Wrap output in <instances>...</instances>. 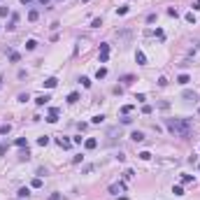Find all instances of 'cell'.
<instances>
[{
  "mask_svg": "<svg viewBox=\"0 0 200 200\" xmlns=\"http://www.w3.org/2000/svg\"><path fill=\"white\" fill-rule=\"evenodd\" d=\"M17 147H28V142H26V137H19V140H17Z\"/></svg>",
  "mask_w": 200,
  "mask_h": 200,
  "instance_id": "24",
  "label": "cell"
},
{
  "mask_svg": "<svg viewBox=\"0 0 200 200\" xmlns=\"http://www.w3.org/2000/svg\"><path fill=\"white\" fill-rule=\"evenodd\" d=\"M198 168H200V165H198Z\"/></svg>",
  "mask_w": 200,
  "mask_h": 200,
  "instance_id": "40",
  "label": "cell"
},
{
  "mask_svg": "<svg viewBox=\"0 0 200 200\" xmlns=\"http://www.w3.org/2000/svg\"><path fill=\"white\" fill-rule=\"evenodd\" d=\"M184 100L193 103V100H195V91H184Z\"/></svg>",
  "mask_w": 200,
  "mask_h": 200,
  "instance_id": "11",
  "label": "cell"
},
{
  "mask_svg": "<svg viewBox=\"0 0 200 200\" xmlns=\"http://www.w3.org/2000/svg\"><path fill=\"white\" fill-rule=\"evenodd\" d=\"M56 144H58V147H63V149H70V147H72V142H70V140H65V137H58V140H56Z\"/></svg>",
  "mask_w": 200,
  "mask_h": 200,
  "instance_id": "6",
  "label": "cell"
},
{
  "mask_svg": "<svg viewBox=\"0 0 200 200\" xmlns=\"http://www.w3.org/2000/svg\"><path fill=\"white\" fill-rule=\"evenodd\" d=\"M103 119H105L103 114H98V116H93V123H103Z\"/></svg>",
  "mask_w": 200,
  "mask_h": 200,
  "instance_id": "32",
  "label": "cell"
},
{
  "mask_svg": "<svg viewBox=\"0 0 200 200\" xmlns=\"http://www.w3.org/2000/svg\"><path fill=\"white\" fill-rule=\"evenodd\" d=\"M49 100H51L49 96H37V98H35V103H37V105H47Z\"/></svg>",
  "mask_w": 200,
  "mask_h": 200,
  "instance_id": "14",
  "label": "cell"
},
{
  "mask_svg": "<svg viewBox=\"0 0 200 200\" xmlns=\"http://www.w3.org/2000/svg\"><path fill=\"white\" fill-rule=\"evenodd\" d=\"M17 23H19V14H12V19H9V26H7V30H14V28H17Z\"/></svg>",
  "mask_w": 200,
  "mask_h": 200,
  "instance_id": "7",
  "label": "cell"
},
{
  "mask_svg": "<svg viewBox=\"0 0 200 200\" xmlns=\"http://www.w3.org/2000/svg\"><path fill=\"white\" fill-rule=\"evenodd\" d=\"M107 58H109V44H100V63H107Z\"/></svg>",
  "mask_w": 200,
  "mask_h": 200,
  "instance_id": "2",
  "label": "cell"
},
{
  "mask_svg": "<svg viewBox=\"0 0 200 200\" xmlns=\"http://www.w3.org/2000/svg\"><path fill=\"white\" fill-rule=\"evenodd\" d=\"M47 121H49V123H56V121H58V109H56V107H51V109H49Z\"/></svg>",
  "mask_w": 200,
  "mask_h": 200,
  "instance_id": "3",
  "label": "cell"
},
{
  "mask_svg": "<svg viewBox=\"0 0 200 200\" xmlns=\"http://www.w3.org/2000/svg\"><path fill=\"white\" fill-rule=\"evenodd\" d=\"M79 100V93H70L68 96V103H77Z\"/></svg>",
  "mask_w": 200,
  "mask_h": 200,
  "instance_id": "23",
  "label": "cell"
},
{
  "mask_svg": "<svg viewBox=\"0 0 200 200\" xmlns=\"http://www.w3.org/2000/svg\"><path fill=\"white\" fill-rule=\"evenodd\" d=\"M9 61L17 63V61H19V54H17V51H12V54H9Z\"/></svg>",
  "mask_w": 200,
  "mask_h": 200,
  "instance_id": "28",
  "label": "cell"
},
{
  "mask_svg": "<svg viewBox=\"0 0 200 200\" xmlns=\"http://www.w3.org/2000/svg\"><path fill=\"white\" fill-rule=\"evenodd\" d=\"M133 79H135L133 75H126V77H121V82H126V84H128V82H133Z\"/></svg>",
  "mask_w": 200,
  "mask_h": 200,
  "instance_id": "33",
  "label": "cell"
},
{
  "mask_svg": "<svg viewBox=\"0 0 200 200\" xmlns=\"http://www.w3.org/2000/svg\"><path fill=\"white\" fill-rule=\"evenodd\" d=\"M35 47H37V42H35V40H28V42H26V49H28V51H33Z\"/></svg>",
  "mask_w": 200,
  "mask_h": 200,
  "instance_id": "21",
  "label": "cell"
},
{
  "mask_svg": "<svg viewBox=\"0 0 200 200\" xmlns=\"http://www.w3.org/2000/svg\"><path fill=\"white\" fill-rule=\"evenodd\" d=\"M177 82H179L182 86H186V84L191 82V77H189V75H179V77H177Z\"/></svg>",
  "mask_w": 200,
  "mask_h": 200,
  "instance_id": "13",
  "label": "cell"
},
{
  "mask_svg": "<svg viewBox=\"0 0 200 200\" xmlns=\"http://www.w3.org/2000/svg\"><path fill=\"white\" fill-rule=\"evenodd\" d=\"M0 82H2V79H0Z\"/></svg>",
  "mask_w": 200,
  "mask_h": 200,
  "instance_id": "39",
  "label": "cell"
},
{
  "mask_svg": "<svg viewBox=\"0 0 200 200\" xmlns=\"http://www.w3.org/2000/svg\"><path fill=\"white\" fill-rule=\"evenodd\" d=\"M28 193H30V191H28V189H19V193H17V195H19V198H26Z\"/></svg>",
  "mask_w": 200,
  "mask_h": 200,
  "instance_id": "26",
  "label": "cell"
},
{
  "mask_svg": "<svg viewBox=\"0 0 200 200\" xmlns=\"http://www.w3.org/2000/svg\"><path fill=\"white\" fill-rule=\"evenodd\" d=\"M37 144H40V147H47V144H49V137H47V135H42V137L37 140Z\"/></svg>",
  "mask_w": 200,
  "mask_h": 200,
  "instance_id": "19",
  "label": "cell"
},
{
  "mask_svg": "<svg viewBox=\"0 0 200 200\" xmlns=\"http://www.w3.org/2000/svg\"><path fill=\"white\" fill-rule=\"evenodd\" d=\"M121 191H126V186H123L121 182H119V184H112V186H109V193H121Z\"/></svg>",
  "mask_w": 200,
  "mask_h": 200,
  "instance_id": "5",
  "label": "cell"
},
{
  "mask_svg": "<svg viewBox=\"0 0 200 200\" xmlns=\"http://www.w3.org/2000/svg\"><path fill=\"white\" fill-rule=\"evenodd\" d=\"M96 77H98V79H105V77H107V68H98Z\"/></svg>",
  "mask_w": 200,
  "mask_h": 200,
  "instance_id": "16",
  "label": "cell"
},
{
  "mask_svg": "<svg viewBox=\"0 0 200 200\" xmlns=\"http://www.w3.org/2000/svg\"><path fill=\"white\" fill-rule=\"evenodd\" d=\"M165 126H168V131L174 133L177 137H189V135L193 133V123H191V119H168Z\"/></svg>",
  "mask_w": 200,
  "mask_h": 200,
  "instance_id": "1",
  "label": "cell"
},
{
  "mask_svg": "<svg viewBox=\"0 0 200 200\" xmlns=\"http://www.w3.org/2000/svg\"><path fill=\"white\" fill-rule=\"evenodd\" d=\"M30 186H33V189H42V179H40V177H35Z\"/></svg>",
  "mask_w": 200,
  "mask_h": 200,
  "instance_id": "17",
  "label": "cell"
},
{
  "mask_svg": "<svg viewBox=\"0 0 200 200\" xmlns=\"http://www.w3.org/2000/svg\"><path fill=\"white\" fill-rule=\"evenodd\" d=\"M79 82H82V86H84V88H91V79H88V77H82Z\"/></svg>",
  "mask_w": 200,
  "mask_h": 200,
  "instance_id": "20",
  "label": "cell"
},
{
  "mask_svg": "<svg viewBox=\"0 0 200 200\" xmlns=\"http://www.w3.org/2000/svg\"><path fill=\"white\" fill-rule=\"evenodd\" d=\"M7 14H9V9H7V7H0V17H7Z\"/></svg>",
  "mask_w": 200,
  "mask_h": 200,
  "instance_id": "34",
  "label": "cell"
},
{
  "mask_svg": "<svg viewBox=\"0 0 200 200\" xmlns=\"http://www.w3.org/2000/svg\"><path fill=\"white\" fill-rule=\"evenodd\" d=\"M182 182H184V184H189V182H193V177H191V174H184Z\"/></svg>",
  "mask_w": 200,
  "mask_h": 200,
  "instance_id": "30",
  "label": "cell"
},
{
  "mask_svg": "<svg viewBox=\"0 0 200 200\" xmlns=\"http://www.w3.org/2000/svg\"><path fill=\"white\" fill-rule=\"evenodd\" d=\"M186 21H189V23H195V14H193V12H189V14H186Z\"/></svg>",
  "mask_w": 200,
  "mask_h": 200,
  "instance_id": "25",
  "label": "cell"
},
{
  "mask_svg": "<svg viewBox=\"0 0 200 200\" xmlns=\"http://www.w3.org/2000/svg\"><path fill=\"white\" fill-rule=\"evenodd\" d=\"M133 112V105H123L121 107V114H131Z\"/></svg>",
  "mask_w": 200,
  "mask_h": 200,
  "instance_id": "22",
  "label": "cell"
},
{
  "mask_svg": "<svg viewBox=\"0 0 200 200\" xmlns=\"http://www.w3.org/2000/svg\"><path fill=\"white\" fill-rule=\"evenodd\" d=\"M135 61H137L140 65H147V56H144L142 51H137V54H135Z\"/></svg>",
  "mask_w": 200,
  "mask_h": 200,
  "instance_id": "8",
  "label": "cell"
},
{
  "mask_svg": "<svg viewBox=\"0 0 200 200\" xmlns=\"http://www.w3.org/2000/svg\"><path fill=\"white\" fill-rule=\"evenodd\" d=\"M9 128H12L9 123H2V126H0V135H7V133H9Z\"/></svg>",
  "mask_w": 200,
  "mask_h": 200,
  "instance_id": "18",
  "label": "cell"
},
{
  "mask_svg": "<svg viewBox=\"0 0 200 200\" xmlns=\"http://www.w3.org/2000/svg\"><path fill=\"white\" fill-rule=\"evenodd\" d=\"M84 147H86V149H96L98 147V140L96 137H86V140H84Z\"/></svg>",
  "mask_w": 200,
  "mask_h": 200,
  "instance_id": "4",
  "label": "cell"
},
{
  "mask_svg": "<svg viewBox=\"0 0 200 200\" xmlns=\"http://www.w3.org/2000/svg\"><path fill=\"white\" fill-rule=\"evenodd\" d=\"M37 17H40L37 9H30V12H28V21H37Z\"/></svg>",
  "mask_w": 200,
  "mask_h": 200,
  "instance_id": "15",
  "label": "cell"
},
{
  "mask_svg": "<svg viewBox=\"0 0 200 200\" xmlns=\"http://www.w3.org/2000/svg\"><path fill=\"white\" fill-rule=\"evenodd\" d=\"M91 26H93V28H100V26H103V21H100V19H93V23H91Z\"/></svg>",
  "mask_w": 200,
  "mask_h": 200,
  "instance_id": "31",
  "label": "cell"
},
{
  "mask_svg": "<svg viewBox=\"0 0 200 200\" xmlns=\"http://www.w3.org/2000/svg\"><path fill=\"white\" fill-rule=\"evenodd\" d=\"M82 2H88V0H82Z\"/></svg>",
  "mask_w": 200,
  "mask_h": 200,
  "instance_id": "37",
  "label": "cell"
},
{
  "mask_svg": "<svg viewBox=\"0 0 200 200\" xmlns=\"http://www.w3.org/2000/svg\"><path fill=\"white\" fill-rule=\"evenodd\" d=\"M172 193H174V195H184V189H182V186H174Z\"/></svg>",
  "mask_w": 200,
  "mask_h": 200,
  "instance_id": "27",
  "label": "cell"
},
{
  "mask_svg": "<svg viewBox=\"0 0 200 200\" xmlns=\"http://www.w3.org/2000/svg\"><path fill=\"white\" fill-rule=\"evenodd\" d=\"M56 84H58V79H56V77H49L47 82H44V86H47V88H54Z\"/></svg>",
  "mask_w": 200,
  "mask_h": 200,
  "instance_id": "12",
  "label": "cell"
},
{
  "mask_svg": "<svg viewBox=\"0 0 200 200\" xmlns=\"http://www.w3.org/2000/svg\"><path fill=\"white\" fill-rule=\"evenodd\" d=\"M193 9H200V0H195V2H193Z\"/></svg>",
  "mask_w": 200,
  "mask_h": 200,
  "instance_id": "35",
  "label": "cell"
},
{
  "mask_svg": "<svg viewBox=\"0 0 200 200\" xmlns=\"http://www.w3.org/2000/svg\"><path fill=\"white\" fill-rule=\"evenodd\" d=\"M21 2H23V5H28V2H30V0H21Z\"/></svg>",
  "mask_w": 200,
  "mask_h": 200,
  "instance_id": "36",
  "label": "cell"
},
{
  "mask_svg": "<svg viewBox=\"0 0 200 200\" xmlns=\"http://www.w3.org/2000/svg\"><path fill=\"white\" fill-rule=\"evenodd\" d=\"M58 2H65V0H58Z\"/></svg>",
  "mask_w": 200,
  "mask_h": 200,
  "instance_id": "38",
  "label": "cell"
},
{
  "mask_svg": "<svg viewBox=\"0 0 200 200\" xmlns=\"http://www.w3.org/2000/svg\"><path fill=\"white\" fill-rule=\"evenodd\" d=\"M131 140H135V142H142V140H144V135H142L140 131H133V133H131Z\"/></svg>",
  "mask_w": 200,
  "mask_h": 200,
  "instance_id": "10",
  "label": "cell"
},
{
  "mask_svg": "<svg viewBox=\"0 0 200 200\" xmlns=\"http://www.w3.org/2000/svg\"><path fill=\"white\" fill-rule=\"evenodd\" d=\"M140 158H142V161H149V158H151V154H149V151H142V154H140Z\"/></svg>",
  "mask_w": 200,
  "mask_h": 200,
  "instance_id": "29",
  "label": "cell"
},
{
  "mask_svg": "<svg viewBox=\"0 0 200 200\" xmlns=\"http://www.w3.org/2000/svg\"><path fill=\"white\" fill-rule=\"evenodd\" d=\"M19 158H21V161H28V158H30V151H28V147H21V154H19Z\"/></svg>",
  "mask_w": 200,
  "mask_h": 200,
  "instance_id": "9",
  "label": "cell"
}]
</instances>
